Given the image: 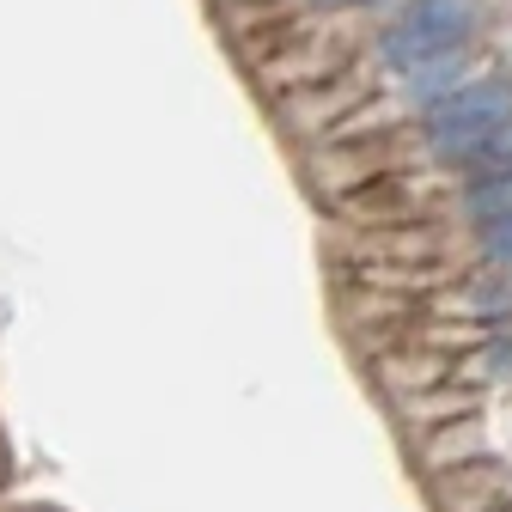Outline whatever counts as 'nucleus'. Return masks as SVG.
<instances>
[{"label": "nucleus", "mask_w": 512, "mask_h": 512, "mask_svg": "<svg viewBox=\"0 0 512 512\" xmlns=\"http://www.w3.org/2000/svg\"><path fill=\"white\" fill-rule=\"evenodd\" d=\"M482 25V0H409V7L378 31V49L372 61L384 74H403L427 55H445V49H470Z\"/></svg>", "instance_id": "obj_1"}, {"label": "nucleus", "mask_w": 512, "mask_h": 512, "mask_svg": "<svg viewBox=\"0 0 512 512\" xmlns=\"http://www.w3.org/2000/svg\"><path fill=\"white\" fill-rule=\"evenodd\" d=\"M506 116H512V80H506V74L470 80L464 92H452L445 104H433V110L421 116V147H427V159L464 171L470 147L488 135L494 122H506Z\"/></svg>", "instance_id": "obj_2"}, {"label": "nucleus", "mask_w": 512, "mask_h": 512, "mask_svg": "<svg viewBox=\"0 0 512 512\" xmlns=\"http://www.w3.org/2000/svg\"><path fill=\"white\" fill-rule=\"evenodd\" d=\"M470 80H476L470 55H464V49H445V55H427V61H415V68L391 74V92H397V104H403L409 116H427L433 104H445L452 92H464Z\"/></svg>", "instance_id": "obj_3"}, {"label": "nucleus", "mask_w": 512, "mask_h": 512, "mask_svg": "<svg viewBox=\"0 0 512 512\" xmlns=\"http://www.w3.org/2000/svg\"><path fill=\"white\" fill-rule=\"evenodd\" d=\"M372 372H378V384H384L391 397H409V391H427V384H445V378H452V354H433V348L409 342V348H384V354L372 360Z\"/></svg>", "instance_id": "obj_4"}, {"label": "nucleus", "mask_w": 512, "mask_h": 512, "mask_svg": "<svg viewBox=\"0 0 512 512\" xmlns=\"http://www.w3.org/2000/svg\"><path fill=\"white\" fill-rule=\"evenodd\" d=\"M445 305L464 311L470 324H500V317H512V269H488V275L445 281Z\"/></svg>", "instance_id": "obj_5"}, {"label": "nucleus", "mask_w": 512, "mask_h": 512, "mask_svg": "<svg viewBox=\"0 0 512 512\" xmlns=\"http://www.w3.org/2000/svg\"><path fill=\"white\" fill-rule=\"evenodd\" d=\"M397 415L409 421V427H445V421H464V415H476V391H464V384H427V391H409V397H397Z\"/></svg>", "instance_id": "obj_6"}, {"label": "nucleus", "mask_w": 512, "mask_h": 512, "mask_svg": "<svg viewBox=\"0 0 512 512\" xmlns=\"http://www.w3.org/2000/svg\"><path fill=\"white\" fill-rule=\"evenodd\" d=\"M482 458V427H476V415H464V421H445V427H427V439H421V464L439 476V470H464V464H476Z\"/></svg>", "instance_id": "obj_7"}, {"label": "nucleus", "mask_w": 512, "mask_h": 512, "mask_svg": "<svg viewBox=\"0 0 512 512\" xmlns=\"http://www.w3.org/2000/svg\"><path fill=\"white\" fill-rule=\"evenodd\" d=\"M458 208H464L470 220H500V214H512V165L470 171V183H464Z\"/></svg>", "instance_id": "obj_8"}, {"label": "nucleus", "mask_w": 512, "mask_h": 512, "mask_svg": "<svg viewBox=\"0 0 512 512\" xmlns=\"http://www.w3.org/2000/svg\"><path fill=\"white\" fill-rule=\"evenodd\" d=\"M354 86H336V92H324V80H317V92L311 98H299V104H287V116H293V128L299 135H311V128H330L342 110H354Z\"/></svg>", "instance_id": "obj_9"}, {"label": "nucleus", "mask_w": 512, "mask_h": 512, "mask_svg": "<svg viewBox=\"0 0 512 512\" xmlns=\"http://www.w3.org/2000/svg\"><path fill=\"white\" fill-rule=\"evenodd\" d=\"M488 336H494V324H470V317H452V324H421V330H415V342L433 348V354H470V348H482Z\"/></svg>", "instance_id": "obj_10"}, {"label": "nucleus", "mask_w": 512, "mask_h": 512, "mask_svg": "<svg viewBox=\"0 0 512 512\" xmlns=\"http://www.w3.org/2000/svg\"><path fill=\"white\" fill-rule=\"evenodd\" d=\"M452 372H464V378H500V384H512V336H506V330H494L482 348H470L464 360H452Z\"/></svg>", "instance_id": "obj_11"}, {"label": "nucleus", "mask_w": 512, "mask_h": 512, "mask_svg": "<svg viewBox=\"0 0 512 512\" xmlns=\"http://www.w3.org/2000/svg\"><path fill=\"white\" fill-rule=\"evenodd\" d=\"M494 165H512V116L494 122L488 135L470 147V159H464V171H494Z\"/></svg>", "instance_id": "obj_12"}, {"label": "nucleus", "mask_w": 512, "mask_h": 512, "mask_svg": "<svg viewBox=\"0 0 512 512\" xmlns=\"http://www.w3.org/2000/svg\"><path fill=\"white\" fill-rule=\"evenodd\" d=\"M476 250H482V263H488V269H512V214H500V220H482V232H476Z\"/></svg>", "instance_id": "obj_13"}, {"label": "nucleus", "mask_w": 512, "mask_h": 512, "mask_svg": "<svg viewBox=\"0 0 512 512\" xmlns=\"http://www.w3.org/2000/svg\"><path fill=\"white\" fill-rule=\"evenodd\" d=\"M372 250H378V256H433V232H415V226H409V232L378 238Z\"/></svg>", "instance_id": "obj_14"}, {"label": "nucleus", "mask_w": 512, "mask_h": 512, "mask_svg": "<svg viewBox=\"0 0 512 512\" xmlns=\"http://www.w3.org/2000/svg\"><path fill=\"white\" fill-rule=\"evenodd\" d=\"M305 7H317V13H348V7H366V0H305Z\"/></svg>", "instance_id": "obj_15"}, {"label": "nucleus", "mask_w": 512, "mask_h": 512, "mask_svg": "<svg viewBox=\"0 0 512 512\" xmlns=\"http://www.w3.org/2000/svg\"><path fill=\"white\" fill-rule=\"evenodd\" d=\"M494 512H512V506H506V500H500V506H494Z\"/></svg>", "instance_id": "obj_16"}]
</instances>
